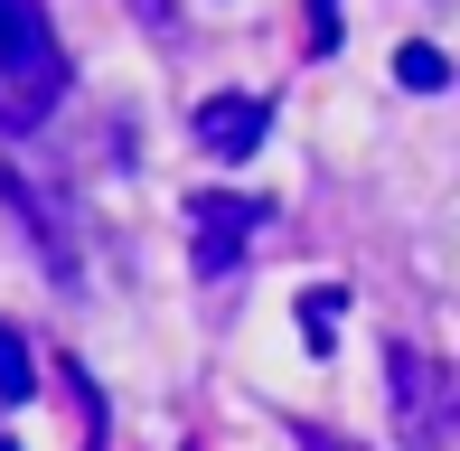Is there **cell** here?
<instances>
[{
	"label": "cell",
	"instance_id": "1",
	"mask_svg": "<svg viewBox=\"0 0 460 451\" xmlns=\"http://www.w3.org/2000/svg\"><path fill=\"white\" fill-rule=\"evenodd\" d=\"M385 404H394V442L404 451H451L460 442V376L432 348H413V339L385 348Z\"/></svg>",
	"mask_w": 460,
	"mask_h": 451
},
{
	"label": "cell",
	"instance_id": "2",
	"mask_svg": "<svg viewBox=\"0 0 460 451\" xmlns=\"http://www.w3.org/2000/svg\"><path fill=\"white\" fill-rule=\"evenodd\" d=\"M254 226H263V198H226V189L188 198V254H198V273H207V282L235 273L244 244H254Z\"/></svg>",
	"mask_w": 460,
	"mask_h": 451
},
{
	"label": "cell",
	"instance_id": "3",
	"mask_svg": "<svg viewBox=\"0 0 460 451\" xmlns=\"http://www.w3.org/2000/svg\"><path fill=\"white\" fill-rule=\"evenodd\" d=\"M66 104V48H38L19 66H0V132H38Z\"/></svg>",
	"mask_w": 460,
	"mask_h": 451
},
{
	"label": "cell",
	"instance_id": "4",
	"mask_svg": "<svg viewBox=\"0 0 460 451\" xmlns=\"http://www.w3.org/2000/svg\"><path fill=\"white\" fill-rule=\"evenodd\" d=\"M263 132H273V104H263V94H207L198 104V151L207 160H254Z\"/></svg>",
	"mask_w": 460,
	"mask_h": 451
},
{
	"label": "cell",
	"instance_id": "5",
	"mask_svg": "<svg viewBox=\"0 0 460 451\" xmlns=\"http://www.w3.org/2000/svg\"><path fill=\"white\" fill-rule=\"evenodd\" d=\"M0 198H10V208H19V226H29V244H38V254H48V273H75V244H66V217H57L48 198H38L29 179L10 170V160H0Z\"/></svg>",
	"mask_w": 460,
	"mask_h": 451
},
{
	"label": "cell",
	"instance_id": "6",
	"mask_svg": "<svg viewBox=\"0 0 460 451\" xmlns=\"http://www.w3.org/2000/svg\"><path fill=\"white\" fill-rule=\"evenodd\" d=\"M38 48H57L48 10H38V0H0V66H19V57H38Z\"/></svg>",
	"mask_w": 460,
	"mask_h": 451
},
{
	"label": "cell",
	"instance_id": "7",
	"mask_svg": "<svg viewBox=\"0 0 460 451\" xmlns=\"http://www.w3.org/2000/svg\"><path fill=\"white\" fill-rule=\"evenodd\" d=\"M394 85H404V94H442L451 85V57L413 38V48H394Z\"/></svg>",
	"mask_w": 460,
	"mask_h": 451
},
{
	"label": "cell",
	"instance_id": "8",
	"mask_svg": "<svg viewBox=\"0 0 460 451\" xmlns=\"http://www.w3.org/2000/svg\"><path fill=\"white\" fill-rule=\"evenodd\" d=\"M29 395H38V358L19 330H0V404H29Z\"/></svg>",
	"mask_w": 460,
	"mask_h": 451
},
{
	"label": "cell",
	"instance_id": "9",
	"mask_svg": "<svg viewBox=\"0 0 460 451\" xmlns=\"http://www.w3.org/2000/svg\"><path fill=\"white\" fill-rule=\"evenodd\" d=\"M339 301H348V292H329V282H320V292H301V339L320 348V358L339 348Z\"/></svg>",
	"mask_w": 460,
	"mask_h": 451
},
{
	"label": "cell",
	"instance_id": "10",
	"mask_svg": "<svg viewBox=\"0 0 460 451\" xmlns=\"http://www.w3.org/2000/svg\"><path fill=\"white\" fill-rule=\"evenodd\" d=\"M310 48H320V57L339 48V10H329V0H310Z\"/></svg>",
	"mask_w": 460,
	"mask_h": 451
},
{
	"label": "cell",
	"instance_id": "11",
	"mask_svg": "<svg viewBox=\"0 0 460 451\" xmlns=\"http://www.w3.org/2000/svg\"><path fill=\"white\" fill-rule=\"evenodd\" d=\"M132 19L141 29H179V0H132Z\"/></svg>",
	"mask_w": 460,
	"mask_h": 451
},
{
	"label": "cell",
	"instance_id": "12",
	"mask_svg": "<svg viewBox=\"0 0 460 451\" xmlns=\"http://www.w3.org/2000/svg\"><path fill=\"white\" fill-rule=\"evenodd\" d=\"M301 451H358V442H339V433H301Z\"/></svg>",
	"mask_w": 460,
	"mask_h": 451
},
{
	"label": "cell",
	"instance_id": "13",
	"mask_svg": "<svg viewBox=\"0 0 460 451\" xmlns=\"http://www.w3.org/2000/svg\"><path fill=\"white\" fill-rule=\"evenodd\" d=\"M0 451H19V442H0Z\"/></svg>",
	"mask_w": 460,
	"mask_h": 451
}]
</instances>
